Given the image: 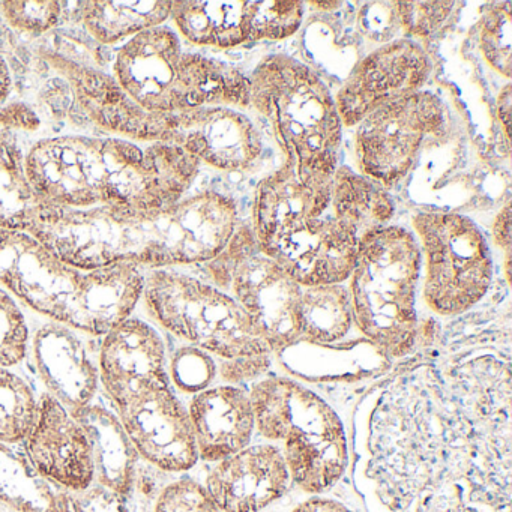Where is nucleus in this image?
<instances>
[{
	"label": "nucleus",
	"instance_id": "f257e3e1",
	"mask_svg": "<svg viewBox=\"0 0 512 512\" xmlns=\"http://www.w3.org/2000/svg\"><path fill=\"white\" fill-rule=\"evenodd\" d=\"M355 452L382 512H511V370L493 353L419 362L376 386Z\"/></svg>",
	"mask_w": 512,
	"mask_h": 512
},
{
	"label": "nucleus",
	"instance_id": "f03ea898",
	"mask_svg": "<svg viewBox=\"0 0 512 512\" xmlns=\"http://www.w3.org/2000/svg\"><path fill=\"white\" fill-rule=\"evenodd\" d=\"M394 217L386 188L338 166L299 172L292 160L257 185L254 238L302 287L349 280L362 239Z\"/></svg>",
	"mask_w": 512,
	"mask_h": 512
},
{
	"label": "nucleus",
	"instance_id": "7ed1b4c3",
	"mask_svg": "<svg viewBox=\"0 0 512 512\" xmlns=\"http://www.w3.org/2000/svg\"><path fill=\"white\" fill-rule=\"evenodd\" d=\"M238 220V206L230 197L203 191L151 211L68 209L47 203L26 233L85 271L122 263L172 269L220 256Z\"/></svg>",
	"mask_w": 512,
	"mask_h": 512
},
{
	"label": "nucleus",
	"instance_id": "20e7f679",
	"mask_svg": "<svg viewBox=\"0 0 512 512\" xmlns=\"http://www.w3.org/2000/svg\"><path fill=\"white\" fill-rule=\"evenodd\" d=\"M199 170L181 148L121 137H47L26 154L41 199L68 209L166 208L184 199Z\"/></svg>",
	"mask_w": 512,
	"mask_h": 512
},
{
	"label": "nucleus",
	"instance_id": "39448f33",
	"mask_svg": "<svg viewBox=\"0 0 512 512\" xmlns=\"http://www.w3.org/2000/svg\"><path fill=\"white\" fill-rule=\"evenodd\" d=\"M136 265L76 268L26 232L0 229V287L52 322L103 337L140 304Z\"/></svg>",
	"mask_w": 512,
	"mask_h": 512
},
{
	"label": "nucleus",
	"instance_id": "423d86ee",
	"mask_svg": "<svg viewBox=\"0 0 512 512\" xmlns=\"http://www.w3.org/2000/svg\"><path fill=\"white\" fill-rule=\"evenodd\" d=\"M113 77L148 112L250 106L247 76L217 59L185 52L179 35L166 25L128 40L116 55Z\"/></svg>",
	"mask_w": 512,
	"mask_h": 512
},
{
	"label": "nucleus",
	"instance_id": "0eeeda50",
	"mask_svg": "<svg viewBox=\"0 0 512 512\" xmlns=\"http://www.w3.org/2000/svg\"><path fill=\"white\" fill-rule=\"evenodd\" d=\"M256 433L283 452L290 479L308 494L331 490L346 472V428L328 401L284 376L251 386Z\"/></svg>",
	"mask_w": 512,
	"mask_h": 512
},
{
	"label": "nucleus",
	"instance_id": "6e6552de",
	"mask_svg": "<svg viewBox=\"0 0 512 512\" xmlns=\"http://www.w3.org/2000/svg\"><path fill=\"white\" fill-rule=\"evenodd\" d=\"M422 254L415 233L388 226L362 239L347 287L353 325L391 358H403L421 337L416 292Z\"/></svg>",
	"mask_w": 512,
	"mask_h": 512
},
{
	"label": "nucleus",
	"instance_id": "1a4fd4ad",
	"mask_svg": "<svg viewBox=\"0 0 512 512\" xmlns=\"http://www.w3.org/2000/svg\"><path fill=\"white\" fill-rule=\"evenodd\" d=\"M250 80V106L271 125L299 172H334L343 137L335 97L311 68L290 56L263 59Z\"/></svg>",
	"mask_w": 512,
	"mask_h": 512
},
{
	"label": "nucleus",
	"instance_id": "9d476101",
	"mask_svg": "<svg viewBox=\"0 0 512 512\" xmlns=\"http://www.w3.org/2000/svg\"><path fill=\"white\" fill-rule=\"evenodd\" d=\"M140 302L157 325L221 359L271 355L241 305L214 284L173 269L145 274Z\"/></svg>",
	"mask_w": 512,
	"mask_h": 512
},
{
	"label": "nucleus",
	"instance_id": "9b49d317",
	"mask_svg": "<svg viewBox=\"0 0 512 512\" xmlns=\"http://www.w3.org/2000/svg\"><path fill=\"white\" fill-rule=\"evenodd\" d=\"M425 262L424 299L433 313L460 316L484 299L493 281L490 245L470 218L424 211L412 220Z\"/></svg>",
	"mask_w": 512,
	"mask_h": 512
},
{
	"label": "nucleus",
	"instance_id": "f8f14e48",
	"mask_svg": "<svg viewBox=\"0 0 512 512\" xmlns=\"http://www.w3.org/2000/svg\"><path fill=\"white\" fill-rule=\"evenodd\" d=\"M206 265L215 286L241 305L272 352L301 341L302 286L260 251L251 227L238 226L226 250Z\"/></svg>",
	"mask_w": 512,
	"mask_h": 512
},
{
	"label": "nucleus",
	"instance_id": "ddd939ff",
	"mask_svg": "<svg viewBox=\"0 0 512 512\" xmlns=\"http://www.w3.org/2000/svg\"><path fill=\"white\" fill-rule=\"evenodd\" d=\"M445 124V104L433 92H415L374 110L356 125L359 172L383 188L394 187L410 172L428 137Z\"/></svg>",
	"mask_w": 512,
	"mask_h": 512
},
{
	"label": "nucleus",
	"instance_id": "4468645a",
	"mask_svg": "<svg viewBox=\"0 0 512 512\" xmlns=\"http://www.w3.org/2000/svg\"><path fill=\"white\" fill-rule=\"evenodd\" d=\"M158 143H166L223 172H245L262 155L254 122L235 107L205 106L160 113Z\"/></svg>",
	"mask_w": 512,
	"mask_h": 512
},
{
	"label": "nucleus",
	"instance_id": "2eb2a0df",
	"mask_svg": "<svg viewBox=\"0 0 512 512\" xmlns=\"http://www.w3.org/2000/svg\"><path fill=\"white\" fill-rule=\"evenodd\" d=\"M113 410L139 458L169 473L196 466L199 452L190 416L170 380L140 389Z\"/></svg>",
	"mask_w": 512,
	"mask_h": 512
},
{
	"label": "nucleus",
	"instance_id": "dca6fc26",
	"mask_svg": "<svg viewBox=\"0 0 512 512\" xmlns=\"http://www.w3.org/2000/svg\"><path fill=\"white\" fill-rule=\"evenodd\" d=\"M431 70L427 50L416 41L383 44L355 65L335 95L343 127H356L374 110L422 91Z\"/></svg>",
	"mask_w": 512,
	"mask_h": 512
},
{
	"label": "nucleus",
	"instance_id": "f3484780",
	"mask_svg": "<svg viewBox=\"0 0 512 512\" xmlns=\"http://www.w3.org/2000/svg\"><path fill=\"white\" fill-rule=\"evenodd\" d=\"M34 472L46 481L80 493L95 484L94 455L86 431L70 409L43 394L37 419L22 442Z\"/></svg>",
	"mask_w": 512,
	"mask_h": 512
},
{
	"label": "nucleus",
	"instance_id": "a211bd4d",
	"mask_svg": "<svg viewBox=\"0 0 512 512\" xmlns=\"http://www.w3.org/2000/svg\"><path fill=\"white\" fill-rule=\"evenodd\" d=\"M97 365L100 386L113 407L146 386L170 380L163 337L133 314L103 335Z\"/></svg>",
	"mask_w": 512,
	"mask_h": 512
},
{
	"label": "nucleus",
	"instance_id": "6ab92c4d",
	"mask_svg": "<svg viewBox=\"0 0 512 512\" xmlns=\"http://www.w3.org/2000/svg\"><path fill=\"white\" fill-rule=\"evenodd\" d=\"M205 488L220 512H260L284 496L292 479L274 443H256L214 463Z\"/></svg>",
	"mask_w": 512,
	"mask_h": 512
},
{
	"label": "nucleus",
	"instance_id": "aec40b11",
	"mask_svg": "<svg viewBox=\"0 0 512 512\" xmlns=\"http://www.w3.org/2000/svg\"><path fill=\"white\" fill-rule=\"evenodd\" d=\"M80 334L49 320L35 331L29 343L35 370L47 394L71 412L91 404L100 388L97 362Z\"/></svg>",
	"mask_w": 512,
	"mask_h": 512
},
{
	"label": "nucleus",
	"instance_id": "412c9836",
	"mask_svg": "<svg viewBox=\"0 0 512 512\" xmlns=\"http://www.w3.org/2000/svg\"><path fill=\"white\" fill-rule=\"evenodd\" d=\"M187 410L199 460L218 463L251 445L256 418L247 389L209 386L191 395Z\"/></svg>",
	"mask_w": 512,
	"mask_h": 512
},
{
	"label": "nucleus",
	"instance_id": "4be33fe9",
	"mask_svg": "<svg viewBox=\"0 0 512 512\" xmlns=\"http://www.w3.org/2000/svg\"><path fill=\"white\" fill-rule=\"evenodd\" d=\"M86 431L94 455L95 482L113 493L127 494L139 460L115 410L95 404L73 412Z\"/></svg>",
	"mask_w": 512,
	"mask_h": 512
},
{
	"label": "nucleus",
	"instance_id": "5701e85b",
	"mask_svg": "<svg viewBox=\"0 0 512 512\" xmlns=\"http://www.w3.org/2000/svg\"><path fill=\"white\" fill-rule=\"evenodd\" d=\"M247 0L242 2H172L170 19L194 46L233 49L248 44Z\"/></svg>",
	"mask_w": 512,
	"mask_h": 512
},
{
	"label": "nucleus",
	"instance_id": "b1692460",
	"mask_svg": "<svg viewBox=\"0 0 512 512\" xmlns=\"http://www.w3.org/2000/svg\"><path fill=\"white\" fill-rule=\"evenodd\" d=\"M46 205L26 172L19 137L0 128V229L28 232Z\"/></svg>",
	"mask_w": 512,
	"mask_h": 512
},
{
	"label": "nucleus",
	"instance_id": "393cba45",
	"mask_svg": "<svg viewBox=\"0 0 512 512\" xmlns=\"http://www.w3.org/2000/svg\"><path fill=\"white\" fill-rule=\"evenodd\" d=\"M172 14V2H83L80 20L89 37L103 46L131 40L163 26Z\"/></svg>",
	"mask_w": 512,
	"mask_h": 512
},
{
	"label": "nucleus",
	"instance_id": "a878e982",
	"mask_svg": "<svg viewBox=\"0 0 512 512\" xmlns=\"http://www.w3.org/2000/svg\"><path fill=\"white\" fill-rule=\"evenodd\" d=\"M301 341L334 344L343 340L353 326L352 301L344 284L302 287Z\"/></svg>",
	"mask_w": 512,
	"mask_h": 512
},
{
	"label": "nucleus",
	"instance_id": "bb28decb",
	"mask_svg": "<svg viewBox=\"0 0 512 512\" xmlns=\"http://www.w3.org/2000/svg\"><path fill=\"white\" fill-rule=\"evenodd\" d=\"M40 398L13 368L0 367V443H22L37 419Z\"/></svg>",
	"mask_w": 512,
	"mask_h": 512
},
{
	"label": "nucleus",
	"instance_id": "cd10ccee",
	"mask_svg": "<svg viewBox=\"0 0 512 512\" xmlns=\"http://www.w3.org/2000/svg\"><path fill=\"white\" fill-rule=\"evenodd\" d=\"M304 20L302 2H248V41H280L292 37Z\"/></svg>",
	"mask_w": 512,
	"mask_h": 512
},
{
	"label": "nucleus",
	"instance_id": "c85d7f7f",
	"mask_svg": "<svg viewBox=\"0 0 512 512\" xmlns=\"http://www.w3.org/2000/svg\"><path fill=\"white\" fill-rule=\"evenodd\" d=\"M511 4H494L479 23V49L487 64L500 76L511 79Z\"/></svg>",
	"mask_w": 512,
	"mask_h": 512
},
{
	"label": "nucleus",
	"instance_id": "c756f323",
	"mask_svg": "<svg viewBox=\"0 0 512 512\" xmlns=\"http://www.w3.org/2000/svg\"><path fill=\"white\" fill-rule=\"evenodd\" d=\"M31 331L16 298L0 287V367L14 368L29 352Z\"/></svg>",
	"mask_w": 512,
	"mask_h": 512
},
{
	"label": "nucleus",
	"instance_id": "7c9ffc66",
	"mask_svg": "<svg viewBox=\"0 0 512 512\" xmlns=\"http://www.w3.org/2000/svg\"><path fill=\"white\" fill-rule=\"evenodd\" d=\"M217 371L214 356L193 346L176 350L167 364L170 383H173L179 391L191 395L212 386Z\"/></svg>",
	"mask_w": 512,
	"mask_h": 512
},
{
	"label": "nucleus",
	"instance_id": "2f4dec72",
	"mask_svg": "<svg viewBox=\"0 0 512 512\" xmlns=\"http://www.w3.org/2000/svg\"><path fill=\"white\" fill-rule=\"evenodd\" d=\"M0 16L11 31L41 37L55 29L64 16L61 2H0Z\"/></svg>",
	"mask_w": 512,
	"mask_h": 512
},
{
	"label": "nucleus",
	"instance_id": "473e14b6",
	"mask_svg": "<svg viewBox=\"0 0 512 512\" xmlns=\"http://www.w3.org/2000/svg\"><path fill=\"white\" fill-rule=\"evenodd\" d=\"M454 2H395L400 28L410 37L436 34L454 11Z\"/></svg>",
	"mask_w": 512,
	"mask_h": 512
},
{
	"label": "nucleus",
	"instance_id": "72a5a7b5",
	"mask_svg": "<svg viewBox=\"0 0 512 512\" xmlns=\"http://www.w3.org/2000/svg\"><path fill=\"white\" fill-rule=\"evenodd\" d=\"M154 512H220L205 485L182 478L167 485L158 494Z\"/></svg>",
	"mask_w": 512,
	"mask_h": 512
},
{
	"label": "nucleus",
	"instance_id": "f704fd0d",
	"mask_svg": "<svg viewBox=\"0 0 512 512\" xmlns=\"http://www.w3.org/2000/svg\"><path fill=\"white\" fill-rule=\"evenodd\" d=\"M362 31L377 41H389L400 28L395 2H373L364 5L358 16Z\"/></svg>",
	"mask_w": 512,
	"mask_h": 512
},
{
	"label": "nucleus",
	"instance_id": "c9c22d12",
	"mask_svg": "<svg viewBox=\"0 0 512 512\" xmlns=\"http://www.w3.org/2000/svg\"><path fill=\"white\" fill-rule=\"evenodd\" d=\"M271 367V355L247 356V358L223 359L220 374L229 385L245 380L260 379Z\"/></svg>",
	"mask_w": 512,
	"mask_h": 512
},
{
	"label": "nucleus",
	"instance_id": "e433bc0d",
	"mask_svg": "<svg viewBox=\"0 0 512 512\" xmlns=\"http://www.w3.org/2000/svg\"><path fill=\"white\" fill-rule=\"evenodd\" d=\"M41 119L32 107L25 103H11L0 107V128L11 133H35L40 130Z\"/></svg>",
	"mask_w": 512,
	"mask_h": 512
},
{
	"label": "nucleus",
	"instance_id": "4c0bfd02",
	"mask_svg": "<svg viewBox=\"0 0 512 512\" xmlns=\"http://www.w3.org/2000/svg\"><path fill=\"white\" fill-rule=\"evenodd\" d=\"M494 241L497 247L503 248L506 260L509 262V248H511V206L506 203L505 208L497 214L493 226Z\"/></svg>",
	"mask_w": 512,
	"mask_h": 512
},
{
	"label": "nucleus",
	"instance_id": "58836bf2",
	"mask_svg": "<svg viewBox=\"0 0 512 512\" xmlns=\"http://www.w3.org/2000/svg\"><path fill=\"white\" fill-rule=\"evenodd\" d=\"M292 512H353L343 503L337 500L325 499V497H311L305 502L299 503Z\"/></svg>",
	"mask_w": 512,
	"mask_h": 512
},
{
	"label": "nucleus",
	"instance_id": "ea45409f",
	"mask_svg": "<svg viewBox=\"0 0 512 512\" xmlns=\"http://www.w3.org/2000/svg\"><path fill=\"white\" fill-rule=\"evenodd\" d=\"M499 121L502 125L506 139H509V127H511V85H506L499 95Z\"/></svg>",
	"mask_w": 512,
	"mask_h": 512
},
{
	"label": "nucleus",
	"instance_id": "a19ab883",
	"mask_svg": "<svg viewBox=\"0 0 512 512\" xmlns=\"http://www.w3.org/2000/svg\"><path fill=\"white\" fill-rule=\"evenodd\" d=\"M13 86L11 67L4 55H0V103H4Z\"/></svg>",
	"mask_w": 512,
	"mask_h": 512
},
{
	"label": "nucleus",
	"instance_id": "79ce46f5",
	"mask_svg": "<svg viewBox=\"0 0 512 512\" xmlns=\"http://www.w3.org/2000/svg\"><path fill=\"white\" fill-rule=\"evenodd\" d=\"M16 46V40H14V32L8 28L5 20L0 16V55L11 52Z\"/></svg>",
	"mask_w": 512,
	"mask_h": 512
}]
</instances>
